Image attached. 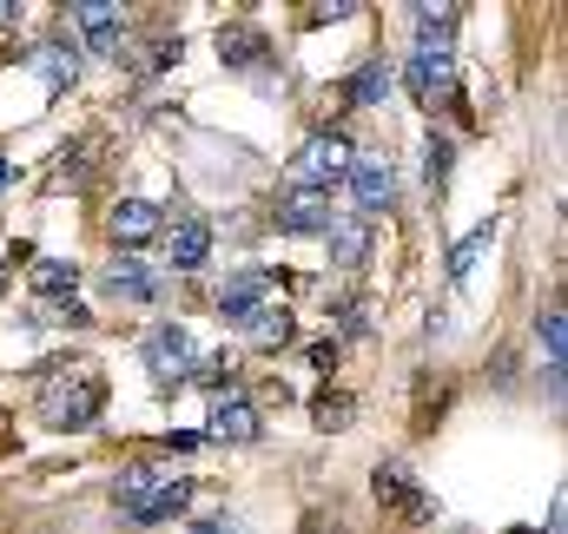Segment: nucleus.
<instances>
[{
    "label": "nucleus",
    "mask_w": 568,
    "mask_h": 534,
    "mask_svg": "<svg viewBox=\"0 0 568 534\" xmlns=\"http://www.w3.org/2000/svg\"><path fill=\"white\" fill-rule=\"evenodd\" d=\"M145 370H152V383L159 390H179V383H192V370H199V343H192V330L185 324H152L140 343Z\"/></svg>",
    "instance_id": "obj_1"
},
{
    "label": "nucleus",
    "mask_w": 568,
    "mask_h": 534,
    "mask_svg": "<svg viewBox=\"0 0 568 534\" xmlns=\"http://www.w3.org/2000/svg\"><path fill=\"white\" fill-rule=\"evenodd\" d=\"M100 409H106V383L93 370H80L73 383H53L40 397V422L47 429H87V422H100Z\"/></svg>",
    "instance_id": "obj_2"
},
{
    "label": "nucleus",
    "mask_w": 568,
    "mask_h": 534,
    "mask_svg": "<svg viewBox=\"0 0 568 534\" xmlns=\"http://www.w3.org/2000/svg\"><path fill=\"white\" fill-rule=\"evenodd\" d=\"M351 133H337V126H324V133L304 138V152H297V178L304 185H317V192H331V185H344V172H351Z\"/></svg>",
    "instance_id": "obj_3"
},
{
    "label": "nucleus",
    "mask_w": 568,
    "mask_h": 534,
    "mask_svg": "<svg viewBox=\"0 0 568 534\" xmlns=\"http://www.w3.org/2000/svg\"><path fill=\"white\" fill-rule=\"evenodd\" d=\"M337 218H331V192H317V185H284L278 192V232H291V238H324Z\"/></svg>",
    "instance_id": "obj_4"
},
{
    "label": "nucleus",
    "mask_w": 568,
    "mask_h": 534,
    "mask_svg": "<svg viewBox=\"0 0 568 534\" xmlns=\"http://www.w3.org/2000/svg\"><path fill=\"white\" fill-rule=\"evenodd\" d=\"M371 489H377V502H390L404 522H417V528H424V522H436V502H429L424 489L410 482V469H404V462H377Z\"/></svg>",
    "instance_id": "obj_5"
},
{
    "label": "nucleus",
    "mask_w": 568,
    "mask_h": 534,
    "mask_svg": "<svg viewBox=\"0 0 568 534\" xmlns=\"http://www.w3.org/2000/svg\"><path fill=\"white\" fill-rule=\"evenodd\" d=\"M404 86L424 100L429 113H436V106H456V60H449V53H417V60L404 66Z\"/></svg>",
    "instance_id": "obj_6"
},
{
    "label": "nucleus",
    "mask_w": 568,
    "mask_h": 534,
    "mask_svg": "<svg viewBox=\"0 0 568 534\" xmlns=\"http://www.w3.org/2000/svg\"><path fill=\"white\" fill-rule=\"evenodd\" d=\"M344 185H351L357 212H390V205H397V172H390V158H351Z\"/></svg>",
    "instance_id": "obj_7"
},
{
    "label": "nucleus",
    "mask_w": 568,
    "mask_h": 534,
    "mask_svg": "<svg viewBox=\"0 0 568 534\" xmlns=\"http://www.w3.org/2000/svg\"><path fill=\"white\" fill-rule=\"evenodd\" d=\"M272 290H278V277H272V270H245V277H232V284L219 290V317L245 330V324L272 304Z\"/></svg>",
    "instance_id": "obj_8"
},
{
    "label": "nucleus",
    "mask_w": 568,
    "mask_h": 534,
    "mask_svg": "<svg viewBox=\"0 0 568 534\" xmlns=\"http://www.w3.org/2000/svg\"><path fill=\"white\" fill-rule=\"evenodd\" d=\"M159 232H165V212H159L152 198H120V205H113V245H120L126 258H133L140 245H152Z\"/></svg>",
    "instance_id": "obj_9"
},
{
    "label": "nucleus",
    "mask_w": 568,
    "mask_h": 534,
    "mask_svg": "<svg viewBox=\"0 0 568 534\" xmlns=\"http://www.w3.org/2000/svg\"><path fill=\"white\" fill-rule=\"evenodd\" d=\"M212 435H219V442H258V409H252L245 390L225 383V390L212 397Z\"/></svg>",
    "instance_id": "obj_10"
},
{
    "label": "nucleus",
    "mask_w": 568,
    "mask_h": 534,
    "mask_svg": "<svg viewBox=\"0 0 568 534\" xmlns=\"http://www.w3.org/2000/svg\"><path fill=\"white\" fill-rule=\"evenodd\" d=\"M73 20L87 27V47H93L100 60H120V47H126V13H120V7H93V0H80Z\"/></svg>",
    "instance_id": "obj_11"
},
{
    "label": "nucleus",
    "mask_w": 568,
    "mask_h": 534,
    "mask_svg": "<svg viewBox=\"0 0 568 534\" xmlns=\"http://www.w3.org/2000/svg\"><path fill=\"white\" fill-rule=\"evenodd\" d=\"M159 245H165L172 270H199L205 258H212V232H205L199 218H179L172 232H159Z\"/></svg>",
    "instance_id": "obj_12"
},
{
    "label": "nucleus",
    "mask_w": 568,
    "mask_h": 534,
    "mask_svg": "<svg viewBox=\"0 0 568 534\" xmlns=\"http://www.w3.org/2000/svg\"><path fill=\"white\" fill-rule=\"evenodd\" d=\"M265 53H272L265 27H252V20H225V27H219V60H225V66H258Z\"/></svg>",
    "instance_id": "obj_13"
},
{
    "label": "nucleus",
    "mask_w": 568,
    "mask_h": 534,
    "mask_svg": "<svg viewBox=\"0 0 568 534\" xmlns=\"http://www.w3.org/2000/svg\"><path fill=\"white\" fill-rule=\"evenodd\" d=\"M192 509V482H159L152 495H145L140 509H126V522H140V528H159V522H172V515H185Z\"/></svg>",
    "instance_id": "obj_14"
},
{
    "label": "nucleus",
    "mask_w": 568,
    "mask_h": 534,
    "mask_svg": "<svg viewBox=\"0 0 568 534\" xmlns=\"http://www.w3.org/2000/svg\"><path fill=\"white\" fill-rule=\"evenodd\" d=\"M33 66H40L47 93H73V86H80V53H73L67 40H47V47H33Z\"/></svg>",
    "instance_id": "obj_15"
},
{
    "label": "nucleus",
    "mask_w": 568,
    "mask_h": 534,
    "mask_svg": "<svg viewBox=\"0 0 568 534\" xmlns=\"http://www.w3.org/2000/svg\"><path fill=\"white\" fill-rule=\"evenodd\" d=\"M106 290H113L120 304H152V297H159V277H152L140 258H113V265H106Z\"/></svg>",
    "instance_id": "obj_16"
},
{
    "label": "nucleus",
    "mask_w": 568,
    "mask_h": 534,
    "mask_svg": "<svg viewBox=\"0 0 568 534\" xmlns=\"http://www.w3.org/2000/svg\"><path fill=\"white\" fill-rule=\"evenodd\" d=\"M47 304H73V290H80V270L67 265V258H33V277H27Z\"/></svg>",
    "instance_id": "obj_17"
},
{
    "label": "nucleus",
    "mask_w": 568,
    "mask_h": 534,
    "mask_svg": "<svg viewBox=\"0 0 568 534\" xmlns=\"http://www.w3.org/2000/svg\"><path fill=\"white\" fill-rule=\"evenodd\" d=\"M463 7H417V53H449Z\"/></svg>",
    "instance_id": "obj_18"
},
{
    "label": "nucleus",
    "mask_w": 568,
    "mask_h": 534,
    "mask_svg": "<svg viewBox=\"0 0 568 534\" xmlns=\"http://www.w3.org/2000/svg\"><path fill=\"white\" fill-rule=\"evenodd\" d=\"M291 337H297L291 310H272V304H265V310H258V317L245 324V343H252V350H284Z\"/></svg>",
    "instance_id": "obj_19"
},
{
    "label": "nucleus",
    "mask_w": 568,
    "mask_h": 534,
    "mask_svg": "<svg viewBox=\"0 0 568 534\" xmlns=\"http://www.w3.org/2000/svg\"><path fill=\"white\" fill-rule=\"evenodd\" d=\"M324 245H331V265L337 270H357L364 258H371V232H364V225H331Z\"/></svg>",
    "instance_id": "obj_20"
},
{
    "label": "nucleus",
    "mask_w": 568,
    "mask_h": 534,
    "mask_svg": "<svg viewBox=\"0 0 568 534\" xmlns=\"http://www.w3.org/2000/svg\"><path fill=\"white\" fill-rule=\"evenodd\" d=\"M390 93H397V73H390L384 60H377V66H364V73L351 80V106H384Z\"/></svg>",
    "instance_id": "obj_21"
},
{
    "label": "nucleus",
    "mask_w": 568,
    "mask_h": 534,
    "mask_svg": "<svg viewBox=\"0 0 568 534\" xmlns=\"http://www.w3.org/2000/svg\"><path fill=\"white\" fill-rule=\"evenodd\" d=\"M536 337H542V357H549V370L562 377V350H568V310H562V304H549V310L536 317Z\"/></svg>",
    "instance_id": "obj_22"
},
{
    "label": "nucleus",
    "mask_w": 568,
    "mask_h": 534,
    "mask_svg": "<svg viewBox=\"0 0 568 534\" xmlns=\"http://www.w3.org/2000/svg\"><path fill=\"white\" fill-rule=\"evenodd\" d=\"M152 489H159V469H152V462H126L120 482H113V502H120V509H140Z\"/></svg>",
    "instance_id": "obj_23"
},
{
    "label": "nucleus",
    "mask_w": 568,
    "mask_h": 534,
    "mask_svg": "<svg viewBox=\"0 0 568 534\" xmlns=\"http://www.w3.org/2000/svg\"><path fill=\"white\" fill-rule=\"evenodd\" d=\"M489 245H496V225H476V232H469V238H456V251H449V277H456V284H463V277H469V270H476V258H483V251H489Z\"/></svg>",
    "instance_id": "obj_24"
},
{
    "label": "nucleus",
    "mask_w": 568,
    "mask_h": 534,
    "mask_svg": "<svg viewBox=\"0 0 568 534\" xmlns=\"http://www.w3.org/2000/svg\"><path fill=\"white\" fill-rule=\"evenodd\" d=\"M311 415H317V429H351V415H357V402L344 397V390H324V397L311 402Z\"/></svg>",
    "instance_id": "obj_25"
},
{
    "label": "nucleus",
    "mask_w": 568,
    "mask_h": 534,
    "mask_svg": "<svg viewBox=\"0 0 568 534\" xmlns=\"http://www.w3.org/2000/svg\"><path fill=\"white\" fill-rule=\"evenodd\" d=\"M424 172H429V192H436V185L449 178V145H443V138H429V152H424Z\"/></svg>",
    "instance_id": "obj_26"
},
{
    "label": "nucleus",
    "mask_w": 568,
    "mask_h": 534,
    "mask_svg": "<svg viewBox=\"0 0 568 534\" xmlns=\"http://www.w3.org/2000/svg\"><path fill=\"white\" fill-rule=\"evenodd\" d=\"M7 20H20V7H13V0H0V27H7Z\"/></svg>",
    "instance_id": "obj_27"
},
{
    "label": "nucleus",
    "mask_w": 568,
    "mask_h": 534,
    "mask_svg": "<svg viewBox=\"0 0 568 534\" xmlns=\"http://www.w3.org/2000/svg\"><path fill=\"white\" fill-rule=\"evenodd\" d=\"M0 185H7V158H0Z\"/></svg>",
    "instance_id": "obj_28"
}]
</instances>
